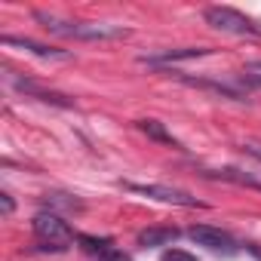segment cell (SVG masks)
I'll return each instance as SVG.
<instances>
[{"label":"cell","instance_id":"cell-13","mask_svg":"<svg viewBox=\"0 0 261 261\" xmlns=\"http://www.w3.org/2000/svg\"><path fill=\"white\" fill-rule=\"evenodd\" d=\"M77 243H80L89 255H95V258H101V255H108L111 249H117V246H114V240H108V237H89V233L77 237Z\"/></svg>","mask_w":261,"mask_h":261},{"label":"cell","instance_id":"cell-7","mask_svg":"<svg viewBox=\"0 0 261 261\" xmlns=\"http://www.w3.org/2000/svg\"><path fill=\"white\" fill-rule=\"evenodd\" d=\"M4 46H16L22 53H31L37 59H49V62H71V53L68 49H56V46H46V43H37L31 37H13V34H4Z\"/></svg>","mask_w":261,"mask_h":261},{"label":"cell","instance_id":"cell-12","mask_svg":"<svg viewBox=\"0 0 261 261\" xmlns=\"http://www.w3.org/2000/svg\"><path fill=\"white\" fill-rule=\"evenodd\" d=\"M43 203L49 206V212H53V209H65V212H83V209H86V206H83V200H77L74 194H59V191L46 194V197H43Z\"/></svg>","mask_w":261,"mask_h":261},{"label":"cell","instance_id":"cell-16","mask_svg":"<svg viewBox=\"0 0 261 261\" xmlns=\"http://www.w3.org/2000/svg\"><path fill=\"white\" fill-rule=\"evenodd\" d=\"M243 151H246L249 157H255V160L261 163V142H246V145H243Z\"/></svg>","mask_w":261,"mask_h":261},{"label":"cell","instance_id":"cell-14","mask_svg":"<svg viewBox=\"0 0 261 261\" xmlns=\"http://www.w3.org/2000/svg\"><path fill=\"white\" fill-rule=\"evenodd\" d=\"M215 178H224V181H237V185H249V188L261 191V181H255V178L243 175L240 169H218V172H215Z\"/></svg>","mask_w":261,"mask_h":261},{"label":"cell","instance_id":"cell-5","mask_svg":"<svg viewBox=\"0 0 261 261\" xmlns=\"http://www.w3.org/2000/svg\"><path fill=\"white\" fill-rule=\"evenodd\" d=\"M188 237H191L197 246H203V249H209V252H218V255H237V252H240V246H237V240H233L230 233H224V230H218V227H209V224H194V227L188 230Z\"/></svg>","mask_w":261,"mask_h":261},{"label":"cell","instance_id":"cell-18","mask_svg":"<svg viewBox=\"0 0 261 261\" xmlns=\"http://www.w3.org/2000/svg\"><path fill=\"white\" fill-rule=\"evenodd\" d=\"M98 261H129V255H123L120 249H111V252H108V255H101Z\"/></svg>","mask_w":261,"mask_h":261},{"label":"cell","instance_id":"cell-20","mask_svg":"<svg viewBox=\"0 0 261 261\" xmlns=\"http://www.w3.org/2000/svg\"><path fill=\"white\" fill-rule=\"evenodd\" d=\"M246 71H252V74H261V62H249V65H246Z\"/></svg>","mask_w":261,"mask_h":261},{"label":"cell","instance_id":"cell-6","mask_svg":"<svg viewBox=\"0 0 261 261\" xmlns=\"http://www.w3.org/2000/svg\"><path fill=\"white\" fill-rule=\"evenodd\" d=\"M163 74H169V77H175V80H181V83H188V86L209 89V92H215V95H221V98H230V101H246V92H243L240 86H233V83L206 80V77H188V74H181V71H163Z\"/></svg>","mask_w":261,"mask_h":261},{"label":"cell","instance_id":"cell-15","mask_svg":"<svg viewBox=\"0 0 261 261\" xmlns=\"http://www.w3.org/2000/svg\"><path fill=\"white\" fill-rule=\"evenodd\" d=\"M160 261H197V255H191V252H185V249H166Z\"/></svg>","mask_w":261,"mask_h":261},{"label":"cell","instance_id":"cell-9","mask_svg":"<svg viewBox=\"0 0 261 261\" xmlns=\"http://www.w3.org/2000/svg\"><path fill=\"white\" fill-rule=\"evenodd\" d=\"M212 49L206 46H185V49H163V53H154V56H142L139 62L142 65H151V68H163V65H172V62H188V59H203L209 56Z\"/></svg>","mask_w":261,"mask_h":261},{"label":"cell","instance_id":"cell-11","mask_svg":"<svg viewBox=\"0 0 261 261\" xmlns=\"http://www.w3.org/2000/svg\"><path fill=\"white\" fill-rule=\"evenodd\" d=\"M178 240V227H145L139 230V246L154 249V246H169Z\"/></svg>","mask_w":261,"mask_h":261},{"label":"cell","instance_id":"cell-4","mask_svg":"<svg viewBox=\"0 0 261 261\" xmlns=\"http://www.w3.org/2000/svg\"><path fill=\"white\" fill-rule=\"evenodd\" d=\"M129 194H139V197H148V200H157V203H169V206H185V209H206L203 200L191 197L188 191H178V188H166V185H139V181H120Z\"/></svg>","mask_w":261,"mask_h":261},{"label":"cell","instance_id":"cell-10","mask_svg":"<svg viewBox=\"0 0 261 261\" xmlns=\"http://www.w3.org/2000/svg\"><path fill=\"white\" fill-rule=\"evenodd\" d=\"M139 129L148 136V139H154V142H160V145H166V148H175V151H185V145L169 133V129L160 123V120H139Z\"/></svg>","mask_w":261,"mask_h":261},{"label":"cell","instance_id":"cell-3","mask_svg":"<svg viewBox=\"0 0 261 261\" xmlns=\"http://www.w3.org/2000/svg\"><path fill=\"white\" fill-rule=\"evenodd\" d=\"M203 19H206V25H209V28H215V31H221V34L261 37V28H258L249 16H243L240 10H233V7H206Z\"/></svg>","mask_w":261,"mask_h":261},{"label":"cell","instance_id":"cell-17","mask_svg":"<svg viewBox=\"0 0 261 261\" xmlns=\"http://www.w3.org/2000/svg\"><path fill=\"white\" fill-rule=\"evenodd\" d=\"M0 209H4V215H13L16 203H13V197H10V194H0Z\"/></svg>","mask_w":261,"mask_h":261},{"label":"cell","instance_id":"cell-8","mask_svg":"<svg viewBox=\"0 0 261 261\" xmlns=\"http://www.w3.org/2000/svg\"><path fill=\"white\" fill-rule=\"evenodd\" d=\"M10 80H13V86H16L19 92L31 95V98H37V101L56 105V108H74V101H71L68 95L56 92V89H46V86H40V83H34V80H22V77H10Z\"/></svg>","mask_w":261,"mask_h":261},{"label":"cell","instance_id":"cell-19","mask_svg":"<svg viewBox=\"0 0 261 261\" xmlns=\"http://www.w3.org/2000/svg\"><path fill=\"white\" fill-rule=\"evenodd\" d=\"M246 252H249L252 258H258V261H261V246H252V243H249V246H246Z\"/></svg>","mask_w":261,"mask_h":261},{"label":"cell","instance_id":"cell-2","mask_svg":"<svg viewBox=\"0 0 261 261\" xmlns=\"http://www.w3.org/2000/svg\"><path fill=\"white\" fill-rule=\"evenodd\" d=\"M31 230L40 240V249H49V252H65L74 243V230L68 227V221H62V215L46 212V209L34 215Z\"/></svg>","mask_w":261,"mask_h":261},{"label":"cell","instance_id":"cell-1","mask_svg":"<svg viewBox=\"0 0 261 261\" xmlns=\"http://www.w3.org/2000/svg\"><path fill=\"white\" fill-rule=\"evenodd\" d=\"M34 19L43 22L46 31L62 34V37H74V40H120V37H129V28L108 25V22H62L56 16H46V13H34Z\"/></svg>","mask_w":261,"mask_h":261}]
</instances>
